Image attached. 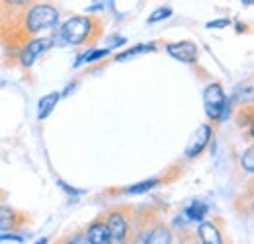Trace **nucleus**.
<instances>
[{"instance_id":"obj_1","label":"nucleus","mask_w":254,"mask_h":244,"mask_svg":"<svg viewBox=\"0 0 254 244\" xmlns=\"http://www.w3.org/2000/svg\"><path fill=\"white\" fill-rule=\"evenodd\" d=\"M59 16V8L49 0H33L32 4L0 2V47L16 55L33 37L53 30Z\"/></svg>"},{"instance_id":"obj_2","label":"nucleus","mask_w":254,"mask_h":244,"mask_svg":"<svg viewBox=\"0 0 254 244\" xmlns=\"http://www.w3.org/2000/svg\"><path fill=\"white\" fill-rule=\"evenodd\" d=\"M104 20L96 16L94 12L84 16H72L61 26V37L68 45L74 47H94L104 35Z\"/></svg>"},{"instance_id":"obj_3","label":"nucleus","mask_w":254,"mask_h":244,"mask_svg":"<svg viewBox=\"0 0 254 244\" xmlns=\"http://www.w3.org/2000/svg\"><path fill=\"white\" fill-rule=\"evenodd\" d=\"M53 37H49V35H39V37H33L32 41H28L14 57V61L12 64H20L22 68H30L33 62L37 61L43 53H47L51 47H53Z\"/></svg>"},{"instance_id":"obj_4","label":"nucleus","mask_w":254,"mask_h":244,"mask_svg":"<svg viewBox=\"0 0 254 244\" xmlns=\"http://www.w3.org/2000/svg\"><path fill=\"white\" fill-rule=\"evenodd\" d=\"M199 244H231L227 233H225V221L221 217L203 219L195 231Z\"/></svg>"},{"instance_id":"obj_5","label":"nucleus","mask_w":254,"mask_h":244,"mask_svg":"<svg viewBox=\"0 0 254 244\" xmlns=\"http://www.w3.org/2000/svg\"><path fill=\"white\" fill-rule=\"evenodd\" d=\"M227 106V96L223 92V86L219 82H211L205 86L203 90V108H205V114L209 120L219 123L223 110Z\"/></svg>"},{"instance_id":"obj_6","label":"nucleus","mask_w":254,"mask_h":244,"mask_svg":"<svg viewBox=\"0 0 254 244\" xmlns=\"http://www.w3.org/2000/svg\"><path fill=\"white\" fill-rule=\"evenodd\" d=\"M30 223H32V217L28 213L12 209L8 205H0V231L16 233V231H22Z\"/></svg>"},{"instance_id":"obj_7","label":"nucleus","mask_w":254,"mask_h":244,"mask_svg":"<svg viewBox=\"0 0 254 244\" xmlns=\"http://www.w3.org/2000/svg\"><path fill=\"white\" fill-rule=\"evenodd\" d=\"M166 53L174 57L176 61H182L186 64H193L199 59V49L193 41H178V43H168Z\"/></svg>"},{"instance_id":"obj_8","label":"nucleus","mask_w":254,"mask_h":244,"mask_svg":"<svg viewBox=\"0 0 254 244\" xmlns=\"http://www.w3.org/2000/svg\"><path fill=\"white\" fill-rule=\"evenodd\" d=\"M211 135H213L211 125H207V123L199 125V127H197V131L191 135L188 147H186V156H188V158H195V156H199V154L205 151V147L209 145Z\"/></svg>"},{"instance_id":"obj_9","label":"nucleus","mask_w":254,"mask_h":244,"mask_svg":"<svg viewBox=\"0 0 254 244\" xmlns=\"http://www.w3.org/2000/svg\"><path fill=\"white\" fill-rule=\"evenodd\" d=\"M84 235H86V239H88L90 244H112L110 229L106 225L104 215H98L96 219H92V223L86 227Z\"/></svg>"},{"instance_id":"obj_10","label":"nucleus","mask_w":254,"mask_h":244,"mask_svg":"<svg viewBox=\"0 0 254 244\" xmlns=\"http://www.w3.org/2000/svg\"><path fill=\"white\" fill-rule=\"evenodd\" d=\"M143 244H172V229L162 219H159L151 227V231L145 237V243Z\"/></svg>"},{"instance_id":"obj_11","label":"nucleus","mask_w":254,"mask_h":244,"mask_svg":"<svg viewBox=\"0 0 254 244\" xmlns=\"http://www.w3.org/2000/svg\"><path fill=\"white\" fill-rule=\"evenodd\" d=\"M59 98H61L59 92H51V94L43 96V98L39 100V112H37V118H39V120H47V118L51 116V112L55 110Z\"/></svg>"},{"instance_id":"obj_12","label":"nucleus","mask_w":254,"mask_h":244,"mask_svg":"<svg viewBox=\"0 0 254 244\" xmlns=\"http://www.w3.org/2000/svg\"><path fill=\"white\" fill-rule=\"evenodd\" d=\"M207 213H209V207L203 203V201H191L190 205L186 207V211H184V215L188 217V221H203L205 217H207Z\"/></svg>"},{"instance_id":"obj_13","label":"nucleus","mask_w":254,"mask_h":244,"mask_svg":"<svg viewBox=\"0 0 254 244\" xmlns=\"http://www.w3.org/2000/svg\"><path fill=\"white\" fill-rule=\"evenodd\" d=\"M55 244H90V243H88L84 231H74V233H68V235L61 237Z\"/></svg>"},{"instance_id":"obj_14","label":"nucleus","mask_w":254,"mask_h":244,"mask_svg":"<svg viewBox=\"0 0 254 244\" xmlns=\"http://www.w3.org/2000/svg\"><path fill=\"white\" fill-rule=\"evenodd\" d=\"M155 49H157L155 45H137V47L129 49V51H126V53L118 55V57H116V61H127V59H131L133 55H139V53H149V51H155Z\"/></svg>"},{"instance_id":"obj_15","label":"nucleus","mask_w":254,"mask_h":244,"mask_svg":"<svg viewBox=\"0 0 254 244\" xmlns=\"http://www.w3.org/2000/svg\"><path fill=\"white\" fill-rule=\"evenodd\" d=\"M108 53H110L108 49H100V51H88V53H84V55H80V57L76 59V62H74V64L78 66V64H82V62H86V61H88V62L98 61V59H102V57H106Z\"/></svg>"},{"instance_id":"obj_16","label":"nucleus","mask_w":254,"mask_h":244,"mask_svg":"<svg viewBox=\"0 0 254 244\" xmlns=\"http://www.w3.org/2000/svg\"><path fill=\"white\" fill-rule=\"evenodd\" d=\"M157 183H159V180H145V182L137 183V185L126 187L124 191H126V193H145V191H149L151 187H155Z\"/></svg>"},{"instance_id":"obj_17","label":"nucleus","mask_w":254,"mask_h":244,"mask_svg":"<svg viewBox=\"0 0 254 244\" xmlns=\"http://www.w3.org/2000/svg\"><path fill=\"white\" fill-rule=\"evenodd\" d=\"M241 164H243V168H245L249 174L254 172V149L253 147H249V149L245 151L243 158H241Z\"/></svg>"},{"instance_id":"obj_18","label":"nucleus","mask_w":254,"mask_h":244,"mask_svg":"<svg viewBox=\"0 0 254 244\" xmlns=\"http://www.w3.org/2000/svg\"><path fill=\"white\" fill-rule=\"evenodd\" d=\"M178 241H180V244H199L195 231H191V229H180Z\"/></svg>"},{"instance_id":"obj_19","label":"nucleus","mask_w":254,"mask_h":244,"mask_svg":"<svg viewBox=\"0 0 254 244\" xmlns=\"http://www.w3.org/2000/svg\"><path fill=\"white\" fill-rule=\"evenodd\" d=\"M170 16H172V10H170V8H159V10H155V12L149 16V24L166 20V18H170Z\"/></svg>"},{"instance_id":"obj_20","label":"nucleus","mask_w":254,"mask_h":244,"mask_svg":"<svg viewBox=\"0 0 254 244\" xmlns=\"http://www.w3.org/2000/svg\"><path fill=\"white\" fill-rule=\"evenodd\" d=\"M4 241H16V243H22L24 239H22L20 235H14V233H10V235H0V243H4Z\"/></svg>"},{"instance_id":"obj_21","label":"nucleus","mask_w":254,"mask_h":244,"mask_svg":"<svg viewBox=\"0 0 254 244\" xmlns=\"http://www.w3.org/2000/svg\"><path fill=\"white\" fill-rule=\"evenodd\" d=\"M225 26H231L229 20H215V22H209L207 28H225Z\"/></svg>"},{"instance_id":"obj_22","label":"nucleus","mask_w":254,"mask_h":244,"mask_svg":"<svg viewBox=\"0 0 254 244\" xmlns=\"http://www.w3.org/2000/svg\"><path fill=\"white\" fill-rule=\"evenodd\" d=\"M0 2H6V4H32L33 0H0Z\"/></svg>"},{"instance_id":"obj_23","label":"nucleus","mask_w":254,"mask_h":244,"mask_svg":"<svg viewBox=\"0 0 254 244\" xmlns=\"http://www.w3.org/2000/svg\"><path fill=\"white\" fill-rule=\"evenodd\" d=\"M47 243H49L47 239H39V241H35V243H33V244H47Z\"/></svg>"},{"instance_id":"obj_24","label":"nucleus","mask_w":254,"mask_h":244,"mask_svg":"<svg viewBox=\"0 0 254 244\" xmlns=\"http://www.w3.org/2000/svg\"><path fill=\"white\" fill-rule=\"evenodd\" d=\"M254 0H243V4H247V6H253Z\"/></svg>"}]
</instances>
